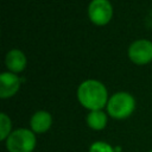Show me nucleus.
Here are the masks:
<instances>
[{
    "mask_svg": "<svg viewBox=\"0 0 152 152\" xmlns=\"http://www.w3.org/2000/svg\"><path fill=\"white\" fill-rule=\"evenodd\" d=\"M77 97L80 103L90 110H101L108 103L106 87L95 80L82 82L77 89Z\"/></svg>",
    "mask_w": 152,
    "mask_h": 152,
    "instance_id": "1",
    "label": "nucleus"
},
{
    "mask_svg": "<svg viewBox=\"0 0 152 152\" xmlns=\"http://www.w3.org/2000/svg\"><path fill=\"white\" fill-rule=\"evenodd\" d=\"M135 108V101L133 96L126 91H119L114 94L107 103V112L114 119L128 118Z\"/></svg>",
    "mask_w": 152,
    "mask_h": 152,
    "instance_id": "2",
    "label": "nucleus"
},
{
    "mask_svg": "<svg viewBox=\"0 0 152 152\" xmlns=\"http://www.w3.org/2000/svg\"><path fill=\"white\" fill-rule=\"evenodd\" d=\"M36 142V137L32 131L19 128L13 131L6 139V148L8 152H32Z\"/></svg>",
    "mask_w": 152,
    "mask_h": 152,
    "instance_id": "3",
    "label": "nucleus"
},
{
    "mask_svg": "<svg viewBox=\"0 0 152 152\" xmlns=\"http://www.w3.org/2000/svg\"><path fill=\"white\" fill-rule=\"evenodd\" d=\"M88 13L94 24L104 25L110 20L113 8L108 0H93L88 7Z\"/></svg>",
    "mask_w": 152,
    "mask_h": 152,
    "instance_id": "4",
    "label": "nucleus"
},
{
    "mask_svg": "<svg viewBox=\"0 0 152 152\" xmlns=\"http://www.w3.org/2000/svg\"><path fill=\"white\" fill-rule=\"evenodd\" d=\"M129 59L135 64H146L152 61V42L139 39L131 44L128 49Z\"/></svg>",
    "mask_w": 152,
    "mask_h": 152,
    "instance_id": "5",
    "label": "nucleus"
},
{
    "mask_svg": "<svg viewBox=\"0 0 152 152\" xmlns=\"http://www.w3.org/2000/svg\"><path fill=\"white\" fill-rule=\"evenodd\" d=\"M20 87V80L12 72H2L0 75V97L7 99L13 96Z\"/></svg>",
    "mask_w": 152,
    "mask_h": 152,
    "instance_id": "6",
    "label": "nucleus"
},
{
    "mask_svg": "<svg viewBox=\"0 0 152 152\" xmlns=\"http://www.w3.org/2000/svg\"><path fill=\"white\" fill-rule=\"evenodd\" d=\"M52 124V118L50 115V113L45 112V110H38L36 112L30 121L32 132L34 133H44L46 131H49V128L51 127Z\"/></svg>",
    "mask_w": 152,
    "mask_h": 152,
    "instance_id": "7",
    "label": "nucleus"
},
{
    "mask_svg": "<svg viewBox=\"0 0 152 152\" xmlns=\"http://www.w3.org/2000/svg\"><path fill=\"white\" fill-rule=\"evenodd\" d=\"M6 65L11 71L20 72L26 66V57L20 50L13 49L6 55Z\"/></svg>",
    "mask_w": 152,
    "mask_h": 152,
    "instance_id": "8",
    "label": "nucleus"
},
{
    "mask_svg": "<svg viewBox=\"0 0 152 152\" xmlns=\"http://www.w3.org/2000/svg\"><path fill=\"white\" fill-rule=\"evenodd\" d=\"M87 124L91 129H103L107 125V115L102 110H91L87 116Z\"/></svg>",
    "mask_w": 152,
    "mask_h": 152,
    "instance_id": "9",
    "label": "nucleus"
},
{
    "mask_svg": "<svg viewBox=\"0 0 152 152\" xmlns=\"http://www.w3.org/2000/svg\"><path fill=\"white\" fill-rule=\"evenodd\" d=\"M11 128H12V124L10 118L5 113H1L0 114V139L1 140H6L8 138V135L11 134Z\"/></svg>",
    "mask_w": 152,
    "mask_h": 152,
    "instance_id": "10",
    "label": "nucleus"
},
{
    "mask_svg": "<svg viewBox=\"0 0 152 152\" xmlns=\"http://www.w3.org/2000/svg\"><path fill=\"white\" fill-rule=\"evenodd\" d=\"M89 152H114L113 147L104 141H96L90 145Z\"/></svg>",
    "mask_w": 152,
    "mask_h": 152,
    "instance_id": "11",
    "label": "nucleus"
},
{
    "mask_svg": "<svg viewBox=\"0 0 152 152\" xmlns=\"http://www.w3.org/2000/svg\"><path fill=\"white\" fill-rule=\"evenodd\" d=\"M150 152H152V150H151V151H150Z\"/></svg>",
    "mask_w": 152,
    "mask_h": 152,
    "instance_id": "12",
    "label": "nucleus"
}]
</instances>
